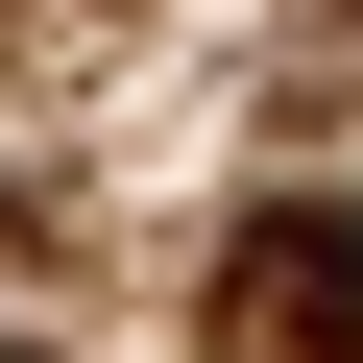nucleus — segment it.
Returning a JSON list of instances; mask_svg holds the SVG:
<instances>
[{
	"label": "nucleus",
	"instance_id": "obj_1",
	"mask_svg": "<svg viewBox=\"0 0 363 363\" xmlns=\"http://www.w3.org/2000/svg\"><path fill=\"white\" fill-rule=\"evenodd\" d=\"M218 339H242V363H363V218H339V194H267V218L218 242Z\"/></svg>",
	"mask_w": 363,
	"mask_h": 363
},
{
	"label": "nucleus",
	"instance_id": "obj_2",
	"mask_svg": "<svg viewBox=\"0 0 363 363\" xmlns=\"http://www.w3.org/2000/svg\"><path fill=\"white\" fill-rule=\"evenodd\" d=\"M0 363H49V339H0Z\"/></svg>",
	"mask_w": 363,
	"mask_h": 363
},
{
	"label": "nucleus",
	"instance_id": "obj_3",
	"mask_svg": "<svg viewBox=\"0 0 363 363\" xmlns=\"http://www.w3.org/2000/svg\"><path fill=\"white\" fill-rule=\"evenodd\" d=\"M0 25H25V0H0Z\"/></svg>",
	"mask_w": 363,
	"mask_h": 363
}]
</instances>
